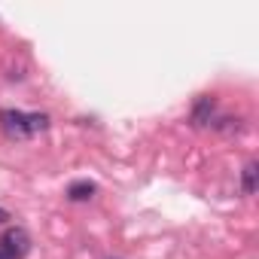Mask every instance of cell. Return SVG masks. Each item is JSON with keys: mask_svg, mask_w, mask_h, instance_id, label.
Instances as JSON below:
<instances>
[{"mask_svg": "<svg viewBox=\"0 0 259 259\" xmlns=\"http://www.w3.org/2000/svg\"><path fill=\"white\" fill-rule=\"evenodd\" d=\"M0 244H4V253L10 259H22L28 253V247H31V238H28L25 229H10L4 238H0Z\"/></svg>", "mask_w": 259, "mask_h": 259, "instance_id": "1", "label": "cell"}, {"mask_svg": "<svg viewBox=\"0 0 259 259\" xmlns=\"http://www.w3.org/2000/svg\"><path fill=\"white\" fill-rule=\"evenodd\" d=\"M0 125L10 138H28V116L19 110H4L0 113Z\"/></svg>", "mask_w": 259, "mask_h": 259, "instance_id": "2", "label": "cell"}, {"mask_svg": "<svg viewBox=\"0 0 259 259\" xmlns=\"http://www.w3.org/2000/svg\"><path fill=\"white\" fill-rule=\"evenodd\" d=\"M210 116H213V95H201L198 101H195V110H192V125H207L210 122Z\"/></svg>", "mask_w": 259, "mask_h": 259, "instance_id": "3", "label": "cell"}, {"mask_svg": "<svg viewBox=\"0 0 259 259\" xmlns=\"http://www.w3.org/2000/svg\"><path fill=\"white\" fill-rule=\"evenodd\" d=\"M67 195H70L73 201H85V198L95 195V183H89V180H76V183H70Z\"/></svg>", "mask_w": 259, "mask_h": 259, "instance_id": "4", "label": "cell"}, {"mask_svg": "<svg viewBox=\"0 0 259 259\" xmlns=\"http://www.w3.org/2000/svg\"><path fill=\"white\" fill-rule=\"evenodd\" d=\"M28 116V135H37V132H46L49 128V116L46 113H25Z\"/></svg>", "mask_w": 259, "mask_h": 259, "instance_id": "5", "label": "cell"}, {"mask_svg": "<svg viewBox=\"0 0 259 259\" xmlns=\"http://www.w3.org/2000/svg\"><path fill=\"white\" fill-rule=\"evenodd\" d=\"M256 162H247V168H244V192L250 195V192H256Z\"/></svg>", "mask_w": 259, "mask_h": 259, "instance_id": "6", "label": "cell"}, {"mask_svg": "<svg viewBox=\"0 0 259 259\" xmlns=\"http://www.w3.org/2000/svg\"><path fill=\"white\" fill-rule=\"evenodd\" d=\"M220 132L223 135H232V132H238V128H241V119H232V116H226V119H220Z\"/></svg>", "mask_w": 259, "mask_h": 259, "instance_id": "7", "label": "cell"}, {"mask_svg": "<svg viewBox=\"0 0 259 259\" xmlns=\"http://www.w3.org/2000/svg\"><path fill=\"white\" fill-rule=\"evenodd\" d=\"M7 220H10V213H7L4 207H0V223H7Z\"/></svg>", "mask_w": 259, "mask_h": 259, "instance_id": "8", "label": "cell"}, {"mask_svg": "<svg viewBox=\"0 0 259 259\" xmlns=\"http://www.w3.org/2000/svg\"><path fill=\"white\" fill-rule=\"evenodd\" d=\"M0 259H10V256H7V253H4V250H0Z\"/></svg>", "mask_w": 259, "mask_h": 259, "instance_id": "9", "label": "cell"}]
</instances>
